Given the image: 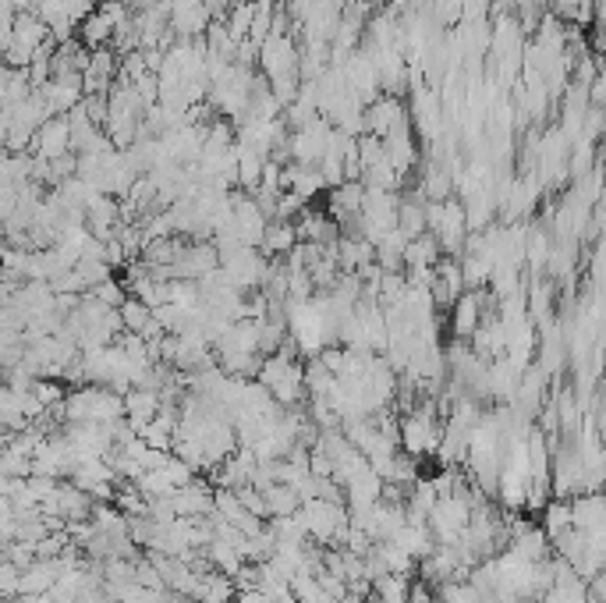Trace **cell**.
Here are the masks:
<instances>
[{"label":"cell","instance_id":"6da1fadb","mask_svg":"<svg viewBox=\"0 0 606 603\" xmlns=\"http://www.w3.org/2000/svg\"><path fill=\"white\" fill-rule=\"evenodd\" d=\"M57 412H64V419L68 423H114V419L125 416V401H121V394L110 391V387H100V384H82L78 391L64 394L61 408Z\"/></svg>","mask_w":606,"mask_h":603},{"label":"cell","instance_id":"7a4b0ae2","mask_svg":"<svg viewBox=\"0 0 606 603\" xmlns=\"http://www.w3.org/2000/svg\"><path fill=\"white\" fill-rule=\"evenodd\" d=\"M298 522H302L305 536L319 547L334 543L337 536L348 529V508L334 501H323V497H312V501H302V508L295 511Z\"/></svg>","mask_w":606,"mask_h":603},{"label":"cell","instance_id":"3957f363","mask_svg":"<svg viewBox=\"0 0 606 603\" xmlns=\"http://www.w3.org/2000/svg\"><path fill=\"white\" fill-rule=\"evenodd\" d=\"M256 64L263 68V79L270 86L284 79H298V40L295 36H266L259 43Z\"/></svg>","mask_w":606,"mask_h":603},{"label":"cell","instance_id":"277c9868","mask_svg":"<svg viewBox=\"0 0 606 603\" xmlns=\"http://www.w3.org/2000/svg\"><path fill=\"white\" fill-rule=\"evenodd\" d=\"M383 153H387V164L394 167V174L401 181L419 167L422 146H419V135L412 132V121H404V125H397L390 135H383Z\"/></svg>","mask_w":606,"mask_h":603},{"label":"cell","instance_id":"5b68a950","mask_svg":"<svg viewBox=\"0 0 606 603\" xmlns=\"http://www.w3.org/2000/svg\"><path fill=\"white\" fill-rule=\"evenodd\" d=\"M330 121L327 118H312L309 125L288 132V160L305 167H316L323 160V149H327Z\"/></svg>","mask_w":606,"mask_h":603},{"label":"cell","instance_id":"8992f818","mask_svg":"<svg viewBox=\"0 0 606 603\" xmlns=\"http://www.w3.org/2000/svg\"><path fill=\"white\" fill-rule=\"evenodd\" d=\"M362 121H366V135L383 139V135H390L397 125H404V121H408V107H404L401 96L380 93L373 103H366V110H362Z\"/></svg>","mask_w":606,"mask_h":603},{"label":"cell","instance_id":"52a82bcc","mask_svg":"<svg viewBox=\"0 0 606 603\" xmlns=\"http://www.w3.org/2000/svg\"><path fill=\"white\" fill-rule=\"evenodd\" d=\"M29 153L32 157H43V160H57V157H64V153H71L68 121H64L61 114H54V118L43 121V125L36 128V135H32Z\"/></svg>","mask_w":606,"mask_h":603},{"label":"cell","instance_id":"ba28073f","mask_svg":"<svg viewBox=\"0 0 606 603\" xmlns=\"http://www.w3.org/2000/svg\"><path fill=\"white\" fill-rule=\"evenodd\" d=\"M167 501H171V508H174V515H178V518H206V515H213V490H210V483H202V479H192V483L171 490V494H167Z\"/></svg>","mask_w":606,"mask_h":603},{"label":"cell","instance_id":"9c48e42d","mask_svg":"<svg viewBox=\"0 0 606 603\" xmlns=\"http://www.w3.org/2000/svg\"><path fill=\"white\" fill-rule=\"evenodd\" d=\"M117 82V54L107 47L89 50L86 71H82V93H107Z\"/></svg>","mask_w":606,"mask_h":603},{"label":"cell","instance_id":"30bf717a","mask_svg":"<svg viewBox=\"0 0 606 603\" xmlns=\"http://www.w3.org/2000/svg\"><path fill=\"white\" fill-rule=\"evenodd\" d=\"M571 525L582 533H603L606 529V508L599 494H575L571 497Z\"/></svg>","mask_w":606,"mask_h":603},{"label":"cell","instance_id":"8fae6325","mask_svg":"<svg viewBox=\"0 0 606 603\" xmlns=\"http://www.w3.org/2000/svg\"><path fill=\"white\" fill-rule=\"evenodd\" d=\"M234 593H238L234 579H227V575L206 568V572L199 575V582H195V589H192L188 600L192 603H234Z\"/></svg>","mask_w":606,"mask_h":603},{"label":"cell","instance_id":"7c38bea8","mask_svg":"<svg viewBox=\"0 0 606 603\" xmlns=\"http://www.w3.org/2000/svg\"><path fill=\"white\" fill-rule=\"evenodd\" d=\"M295 245H298L295 220H270L263 231V242H259V252L266 259H284Z\"/></svg>","mask_w":606,"mask_h":603},{"label":"cell","instance_id":"4fadbf2b","mask_svg":"<svg viewBox=\"0 0 606 603\" xmlns=\"http://www.w3.org/2000/svg\"><path fill=\"white\" fill-rule=\"evenodd\" d=\"M114 22H110L107 15H100V11H89L82 22H78V29H75V36H78V43L86 50H100V47H110L114 43Z\"/></svg>","mask_w":606,"mask_h":603},{"label":"cell","instance_id":"5bb4252c","mask_svg":"<svg viewBox=\"0 0 606 603\" xmlns=\"http://www.w3.org/2000/svg\"><path fill=\"white\" fill-rule=\"evenodd\" d=\"M11 40L22 43L25 50H39L43 43L50 40V29L47 22L39 15H32V11H22V15L11 18Z\"/></svg>","mask_w":606,"mask_h":603},{"label":"cell","instance_id":"9a60e30c","mask_svg":"<svg viewBox=\"0 0 606 603\" xmlns=\"http://www.w3.org/2000/svg\"><path fill=\"white\" fill-rule=\"evenodd\" d=\"M507 550H511L514 557H521V561H546V554H550V540H546L543 529H536V525H529V529H521V533L511 536V543H507Z\"/></svg>","mask_w":606,"mask_h":603},{"label":"cell","instance_id":"2e32d148","mask_svg":"<svg viewBox=\"0 0 606 603\" xmlns=\"http://www.w3.org/2000/svg\"><path fill=\"white\" fill-rule=\"evenodd\" d=\"M550 252H553V238L543 224H532L529 235H525V267H529L532 277H539L550 263Z\"/></svg>","mask_w":606,"mask_h":603},{"label":"cell","instance_id":"e0dca14e","mask_svg":"<svg viewBox=\"0 0 606 603\" xmlns=\"http://www.w3.org/2000/svg\"><path fill=\"white\" fill-rule=\"evenodd\" d=\"M39 93H43V100H47V107H50V114H68L71 107H78L82 103V86H75V82H57V79H50V82H43L39 86Z\"/></svg>","mask_w":606,"mask_h":603},{"label":"cell","instance_id":"ac0fdd59","mask_svg":"<svg viewBox=\"0 0 606 603\" xmlns=\"http://www.w3.org/2000/svg\"><path fill=\"white\" fill-rule=\"evenodd\" d=\"M440 259V245L433 235H419L404 245V270H429Z\"/></svg>","mask_w":606,"mask_h":603},{"label":"cell","instance_id":"d6986e66","mask_svg":"<svg viewBox=\"0 0 606 603\" xmlns=\"http://www.w3.org/2000/svg\"><path fill=\"white\" fill-rule=\"evenodd\" d=\"M397 231H401L408 242L419 235H426V213H422V199H397Z\"/></svg>","mask_w":606,"mask_h":603},{"label":"cell","instance_id":"ffe728a7","mask_svg":"<svg viewBox=\"0 0 606 603\" xmlns=\"http://www.w3.org/2000/svg\"><path fill=\"white\" fill-rule=\"evenodd\" d=\"M263 501H266V511H270V518L295 515V511L302 508V501H298V494H295V486H288V483H270L263 490Z\"/></svg>","mask_w":606,"mask_h":603},{"label":"cell","instance_id":"44dd1931","mask_svg":"<svg viewBox=\"0 0 606 603\" xmlns=\"http://www.w3.org/2000/svg\"><path fill=\"white\" fill-rule=\"evenodd\" d=\"M117 316H121V327H125V334H142V337H146L149 323H153V309H149L146 302H139V298H132V295L117 306Z\"/></svg>","mask_w":606,"mask_h":603},{"label":"cell","instance_id":"7402d4cb","mask_svg":"<svg viewBox=\"0 0 606 603\" xmlns=\"http://www.w3.org/2000/svg\"><path fill=\"white\" fill-rule=\"evenodd\" d=\"M564 529H571V504L568 501H546L543 504V533H546V540H557Z\"/></svg>","mask_w":606,"mask_h":603},{"label":"cell","instance_id":"603a6c76","mask_svg":"<svg viewBox=\"0 0 606 603\" xmlns=\"http://www.w3.org/2000/svg\"><path fill=\"white\" fill-rule=\"evenodd\" d=\"M433 593L440 603H482L479 593L468 586V579H447L440 586H433Z\"/></svg>","mask_w":606,"mask_h":603},{"label":"cell","instance_id":"cb8c5ba5","mask_svg":"<svg viewBox=\"0 0 606 603\" xmlns=\"http://www.w3.org/2000/svg\"><path fill=\"white\" fill-rule=\"evenodd\" d=\"M29 391H32V398H36L43 408H61L64 394H68L61 384H57V380H47V376H39V380H32Z\"/></svg>","mask_w":606,"mask_h":603},{"label":"cell","instance_id":"d4e9b609","mask_svg":"<svg viewBox=\"0 0 606 603\" xmlns=\"http://www.w3.org/2000/svg\"><path fill=\"white\" fill-rule=\"evenodd\" d=\"M89 295L96 298V302H103V306H110V309H117L121 302L128 298V291H125V284L121 281H114V277H107V281H100L96 288H89Z\"/></svg>","mask_w":606,"mask_h":603},{"label":"cell","instance_id":"484cf974","mask_svg":"<svg viewBox=\"0 0 606 603\" xmlns=\"http://www.w3.org/2000/svg\"><path fill=\"white\" fill-rule=\"evenodd\" d=\"M32 128L29 125H22V121H8V132H4V149L8 153H29V146H32Z\"/></svg>","mask_w":606,"mask_h":603},{"label":"cell","instance_id":"4316f807","mask_svg":"<svg viewBox=\"0 0 606 603\" xmlns=\"http://www.w3.org/2000/svg\"><path fill=\"white\" fill-rule=\"evenodd\" d=\"M132 89H135V96H139V103H142V107H146V110L160 103V79H156L153 71L139 75V79L132 82Z\"/></svg>","mask_w":606,"mask_h":603},{"label":"cell","instance_id":"83f0119b","mask_svg":"<svg viewBox=\"0 0 606 603\" xmlns=\"http://www.w3.org/2000/svg\"><path fill=\"white\" fill-rule=\"evenodd\" d=\"M234 497H238V504L245 511H249V515H256V518H270V511H266V501H263V494H259V490H252V486H241V490H234Z\"/></svg>","mask_w":606,"mask_h":603},{"label":"cell","instance_id":"f1b7e54d","mask_svg":"<svg viewBox=\"0 0 606 603\" xmlns=\"http://www.w3.org/2000/svg\"><path fill=\"white\" fill-rule=\"evenodd\" d=\"M82 110L89 114V121H93L96 128L107 125V93H89L82 96Z\"/></svg>","mask_w":606,"mask_h":603},{"label":"cell","instance_id":"f546056e","mask_svg":"<svg viewBox=\"0 0 606 603\" xmlns=\"http://www.w3.org/2000/svg\"><path fill=\"white\" fill-rule=\"evenodd\" d=\"M234 600H238V603H273L270 593H263V589H238V593H234Z\"/></svg>","mask_w":606,"mask_h":603},{"label":"cell","instance_id":"4dcf8cb0","mask_svg":"<svg viewBox=\"0 0 606 603\" xmlns=\"http://www.w3.org/2000/svg\"><path fill=\"white\" fill-rule=\"evenodd\" d=\"M15 18V8H11V0H0V25H11Z\"/></svg>","mask_w":606,"mask_h":603},{"label":"cell","instance_id":"1f68e13d","mask_svg":"<svg viewBox=\"0 0 606 603\" xmlns=\"http://www.w3.org/2000/svg\"><path fill=\"white\" fill-rule=\"evenodd\" d=\"M536 4H539V8H546V11H560L568 0H536Z\"/></svg>","mask_w":606,"mask_h":603},{"label":"cell","instance_id":"d6a6232c","mask_svg":"<svg viewBox=\"0 0 606 603\" xmlns=\"http://www.w3.org/2000/svg\"><path fill=\"white\" fill-rule=\"evenodd\" d=\"M11 8H15V15H22V11H32V0H11Z\"/></svg>","mask_w":606,"mask_h":603},{"label":"cell","instance_id":"836d02e7","mask_svg":"<svg viewBox=\"0 0 606 603\" xmlns=\"http://www.w3.org/2000/svg\"><path fill=\"white\" fill-rule=\"evenodd\" d=\"M433 603H440V600H433Z\"/></svg>","mask_w":606,"mask_h":603}]
</instances>
